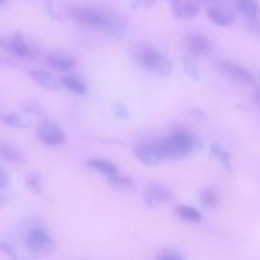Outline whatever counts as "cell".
<instances>
[{
    "mask_svg": "<svg viewBox=\"0 0 260 260\" xmlns=\"http://www.w3.org/2000/svg\"><path fill=\"white\" fill-rule=\"evenodd\" d=\"M67 12L71 17L78 22L101 27L112 34L123 33L128 25L126 16L119 12L103 11L80 5L69 7Z\"/></svg>",
    "mask_w": 260,
    "mask_h": 260,
    "instance_id": "cell-1",
    "label": "cell"
},
{
    "mask_svg": "<svg viewBox=\"0 0 260 260\" xmlns=\"http://www.w3.org/2000/svg\"><path fill=\"white\" fill-rule=\"evenodd\" d=\"M165 158L182 159L192 156L203 147V142L197 134L188 130H178L161 138Z\"/></svg>",
    "mask_w": 260,
    "mask_h": 260,
    "instance_id": "cell-2",
    "label": "cell"
},
{
    "mask_svg": "<svg viewBox=\"0 0 260 260\" xmlns=\"http://www.w3.org/2000/svg\"><path fill=\"white\" fill-rule=\"evenodd\" d=\"M25 246L29 253L37 258L51 255L56 247L52 237L40 229H35L29 232L25 239Z\"/></svg>",
    "mask_w": 260,
    "mask_h": 260,
    "instance_id": "cell-3",
    "label": "cell"
},
{
    "mask_svg": "<svg viewBox=\"0 0 260 260\" xmlns=\"http://www.w3.org/2000/svg\"><path fill=\"white\" fill-rule=\"evenodd\" d=\"M138 159L149 166L159 165L165 158L161 139L149 138L139 141L136 145Z\"/></svg>",
    "mask_w": 260,
    "mask_h": 260,
    "instance_id": "cell-4",
    "label": "cell"
},
{
    "mask_svg": "<svg viewBox=\"0 0 260 260\" xmlns=\"http://www.w3.org/2000/svg\"><path fill=\"white\" fill-rule=\"evenodd\" d=\"M217 70L230 80L242 84L253 85L254 77L242 67L228 60L218 58L214 61Z\"/></svg>",
    "mask_w": 260,
    "mask_h": 260,
    "instance_id": "cell-5",
    "label": "cell"
},
{
    "mask_svg": "<svg viewBox=\"0 0 260 260\" xmlns=\"http://www.w3.org/2000/svg\"><path fill=\"white\" fill-rule=\"evenodd\" d=\"M37 135L40 140L49 146H57L63 144L66 141V135L56 122L45 119L37 127Z\"/></svg>",
    "mask_w": 260,
    "mask_h": 260,
    "instance_id": "cell-6",
    "label": "cell"
},
{
    "mask_svg": "<svg viewBox=\"0 0 260 260\" xmlns=\"http://www.w3.org/2000/svg\"><path fill=\"white\" fill-rule=\"evenodd\" d=\"M1 44L11 53L21 58H31L36 54L35 49L20 32H13L4 41L1 40Z\"/></svg>",
    "mask_w": 260,
    "mask_h": 260,
    "instance_id": "cell-7",
    "label": "cell"
},
{
    "mask_svg": "<svg viewBox=\"0 0 260 260\" xmlns=\"http://www.w3.org/2000/svg\"><path fill=\"white\" fill-rule=\"evenodd\" d=\"M183 41L189 54L195 57L208 55L213 49V44L210 39L200 34H186Z\"/></svg>",
    "mask_w": 260,
    "mask_h": 260,
    "instance_id": "cell-8",
    "label": "cell"
},
{
    "mask_svg": "<svg viewBox=\"0 0 260 260\" xmlns=\"http://www.w3.org/2000/svg\"><path fill=\"white\" fill-rule=\"evenodd\" d=\"M206 13L210 20L219 26H228L235 21V15L233 11L225 4H210L207 7Z\"/></svg>",
    "mask_w": 260,
    "mask_h": 260,
    "instance_id": "cell-9",
    "label": "cell"
},
{
    "mask_svg": "<svg viewBox=\"0 0 260 260\" xmlns=\"http://www.w3.org/2000/svg\"><path fill=\"white\" fill-rule=\"evenodd\" d=\"M161 53L147 43L138 44L134 56L137 62L145 69L152 71Z\"/></svg>",
    "mask_w": 260,
    "mask_h": 260,
    "instance_id": "cell-10",
    "label": "cell"
},
{
    "mask_svg": "<svg viewBox=\"0 0 260 260\" xmlns=\"http://www.w3.org/2000/svg\"><path fill=\"white\" fill-rule=\"evenodd\" d=\"M172 199V194L166 188L156 184L149 186L144 194L145 204L149 209L154 208L161 203Z\"/></svg>",
    "mask_w": 260,
    "mask_h": 260,
    "instance_id": "cell-11",
    "label": "cell"
},
{
    "mask_svg": "<svg viewBox=\"0 0 260 260\" xmlns=\"http://www.w3.org/2000/svg\"><path fill=\"white\" fill-rule=\"evenodd\" d=\"M170 7L174 17L179 19L193 18L200 11L199 4L190 1H172Z\"/></svg>",
    "mask_w": 260,
    "mask_h": 260,
    "instance_id": "cell-12",
    "label": "cell"
},
{
    "mask_svg": "<svg viewBox=\"0 0 260 260\" xmlns=\"http://www.w3.org/2000/svg\"><path fill=\"white\" fill-rule=\"evenodd\" d=\"M30 77L38 84L51 90H56L58 84L54 75L50 72L43 69H35L29 71Z\"/></svg>",
    "mask_w": 260,
    "mask_h": 260,
    "instance_id": "cell-13",
    "label": "cell"
},
{
    "mask_svg": "<svg viewBox=\"0 0 260 260\" xmlns=\"http://www.w3.org/2000/svg\"><path fill=\"white\" fill-rule=\"evenodd\" d=\"M46 59L47 64L56 71L68 70L73 67L76 62L73 56L60 53H50Z\"/></svg>",
    "mask_w": 260,
    "mask_h": 260,
    "instance_id": "cell-14",
    "label": "cell"
},
{
    "mask_svg": "<svg viewBox=\"0 0 260 260\" xmlns=\"http://www.w3.org/2000/svg\"><path fill=\"white\" fill-rule=\"evenodd\" d=\"M234 5L241 14L249 19H255L259 14V7L254 1L236 0L234 1Z\"/></svg>",
    "mask_w": 260,
    "mask_h": 260,
    "instance_id": "cell-15",
    "label": "cell"
},
{
    "mask_svg": "<svg viewBox=\"0 0 260 260\" xmlns=\"http://www.w3.org/2000/svg\"><path fill=\"white\" fill-rule=\"evenodd\" d=\"M88 167L99 171L101 173L108 174L109 176L116 174L118 169L113 163L99 158H93L86 162Z\"/></svg>",
    "mask_w": 260,
    "mask_h": 260,
    "instance_id": "cell-16",
    "label": "cell"
},
{
    "mask_svg": "<svg viewBox=\"0 0 260 260\" xmlns=\"http://www.w3.org/2000/svg\"><path fill=\"white\" fill-rule=\"evenodd\" d=\"M175 212L179 217L188 222L198 223L202 220L200 212L192 206L179 205L176 208Z\"/></svg>",
    "mask_w": 260,
    "mask_h": 260,
    "instance_id": "cell-17",
    "label": "cell"
},
{
    "mask_svg": "<svg viewBox=\"0 0 260 260\" xmlns=\"http://www.w3.org/2000/svg\"><path fill=\"white\" fill-rule=\"evenodd\" d=\"M210 154L212 157L220 161L227 172L229 173L232 172L230 163L231 155L227 151L223 150L219 144L214 143L212 145Z\"/></svg>",
    "mask_w": 260,
    "mask_h": 260,
    "instance_id": "cell-18",
    "label": "cell"
},
{
    "mask_svg": "<svg viewBox=\"0 0 260 260\" xmlns=\"http://www.w3.org/2000/svg\"><path fill=\"white\" fill-rule=\"evenodd\" d=\"M0 153L2 157L6 161L11 163H18L22 159L20 152L13 145L3 142L0 145Z\"/></svg>",
    "mask_w": 260,
    "mask_h": 260,
    "instance_id": "cell-19",
    "label": "cell"
},
{
    "mask_svg": "<svg viewBox=\"0 0 260 260\" xmlns=\"http://www.w3.org/2000/svg\"><path fill=\"white\" fill-rule=\"evenodd\" d=\"M184 69L192 80L198 81L200 79V72L196 57L188 54L185 55L182 58Z\"/></svg>",
    "mask_w": 260,
    "mask_h": 260,
    "instance_id": "cell-20",
    "label": "cell"
},
{
    "mask_svg": "<svg viewBox=\"0 0 260 260\" xmlns=\"http://www.w3.org/2000/svg\"><path fill=\"white\" fill-rule=\"evenodd\" d=\"M107 181L111 187L124 191L132 189L134 185V181L131 178L116 174L109 176Z\"/></svg>",
    "mask_w": 260,
    "mask_h": 260,
    "instance_id": "cell-21",
    "label": "cell"
},
{
    "mask_svg": "<svg viewBox=\"0 0 260 260\" xmlns=\"http://www.w3.org/2000/svg\"><path fill=\"white\" fill-rule=\"evenodd\" d=\"M62 84L70 91L77 94H85L87 91L85 84L78 78L65 76L61 79Z\"/></svg>",
    "mask_w": 260,
    "mask_h": 260,
    "instance_id": "cell-22",
    "label": "cell"
},
{
    "mask_svg": "<svg viewBox=\"0 0 260 260\" xmlns=\"http://www.w3.org/2000/svg\"><path fill=\"white\" fill-rule=\"evenodd\" d=\"M173 63L168 56L161 54L152 72L158 75L166 76L171 73Z\"/></svg>",
    "mask_w": 260,
    "mask_h": 260,
    "instance_id": "cell-23",
    "label": "cell"
},
{
    "mask_svg": "<svg viewBox=\"0 0 260 260\" xmlns=\"http://www.w3.org/2000/svg\"><path fill=\"white\" fill-rule=\"evenodd\" d=\"M201 200L205 206L211 209L216 208L219 202V198L217 192L209 187H206L202 190Z\"/></svg>",
    "mask_w": 260,
    "mask_h": 260,
    "instance_id": "cell-24",
    "label": "cell"
},
{
    "mask_svg": "<svg viewBox=\"0 0 260 260\" xmlns=\"http://www.w3.org/2000/svg\"><path fill=\"white\" fill-rule=\"evenodd\" d=\"M1 119L4 123L11 127L23 128L27 127L29 124L27 120L18 114H6L2 116Z\"/></svg>",
    "mask_w": 260,
    "mask_h": 260,
    "instance_id": "cell-25",
    "label": "cell"
},
{
    "mask_svg": "<svg viewBox=\"0 0 260 260\" xmlns=\"http://www.w3.org/2000/svg\"><path fill=\"white\" fill-rule=\"evenodd\" d=\"M24 180L26 186L36 193L42 192L41 178L39 175L34 171H28L24 175Z\"/></svg>",
    "mask_w": 260,
    "mask_h": 260,
    "instance_id": "cell-26",
    "label": "cell"
},
{
    "mask_svg": "<svg viewBox=\"0 0 260 260\" xmlns=\"http://www.w3.org/2000/svg\"><path fill=\"white\" fill-rule=\"evenodd\" d=\"M156 260H184V258L179 253L175 250L165 248L158 252Z\"/></svg>",
    "mask_w": 260,
    "mask_h": 260,
    "instance_id": "cell-27",
    "label": "cell"
},
{
    "mask_svg": "<svg viewBox=\"0 0 260 260\" xmlns=\"http://www.w3.org/2000/svg\"><path fill=\"white\" fill-rule=\"evenodd\" d=\"M113 111L115 118L119 119H127L129 113L127 107L122 102L116 101L113 105Z\"/></svg>",
    "mask_w": 260,
    "mask_h": 260,
    "instance_id": "cell-28",
    "label": "cell"
},
{
    "mask_svg": "<svg viewBox=\"0 0 260 260\" xmlns=\"http://www.w3.org/2000/svg\"><path fill=\"white\" fill-rule=\"evenodd\" d=\"M1 248L2 251L11 258L13 259L17 258V252L15 247L11 244L5 242H1Z\"/></svg>",
    "mask_w": 260,
    "mask_h": 260,
    "instance_id": "cell-29",
    "label": "cell"
},
{
    "mask_svg": "<svg viewBox=\"0 0 260 260\" xmlns=\"http://www.w3.org/2000/svg\"><path fill=\"white\" fill-rule=\"evenodd\" d=\"M250 98L254 105L260 110V87H257L252 90Z\"/></svg>",
    "mask_w": 260,
    "mask_h": 260,
    "instance_id": "cell-30",
    "label": "cell"
},
{
    "mask_svg": "<svg viewBox=\"0 0 260 260\" xmlns=\"http://www.w3.org/2000/svg\"><path fill=\"white\" fill-rule=\"evenodd\" d=\"M10 183V177L7 172L2 169H0V188L5 189L7 188Z\"/></svg>",
    "mask_w": 260,
    "mask_h": 260,
    "instance_id": "cell-31",
    "label": "cell"
},
{
    "mask_svg": "<svg viewBox=\"0 0 260 260\" xmlns=\"http://www.w3.org/2000/svg\"><path fill=\"white\" fill-rule=\"evenodd\" d=\"M192 113L196 116L200 118H204L206 117V113L205 112L198 108L193 109L192 110Z\"/></svg>",
    "mask_w": 260,
    "mask_h": 260,
    "instance_id": "cell-32",
    "label": "cell"
},
{
    "mask_svg": "<svg viewBox=\"0 0 260 260\" xmlns=\"http://www.w3.org/2000/svg\"><path fill=\"white\" fill-rule=\"evenodd\" d=\"M259 75H260V73H259Z\"/></svg>",
    "mask_w": 260,
    "mask_h": 260,
    "instance_id": "cell-33",
    "label": "cell"
}]
</instances>
